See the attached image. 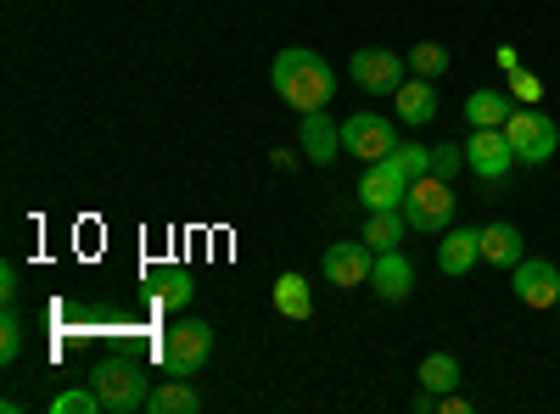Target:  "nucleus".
Here are the masks:
<instances>
[{"label":"nucleus","instance_id":"f257e3e1","mask_svg":"<svg viewBox=\"0 0 560 414\" xmlns=\"http://www.w3.org/2000/svg\"><path fill=\"white\" fill-rule=\"evenodd\" d=\"M269 79H275V96L287 107H298V113H325L331 96H337L331 62H325L319 51H303V45H287V51L275 57Z\"/></svg>","mask_w":560,"mask_h":414},{"label":"nucleus","instance_id":"f03ea898","mask_svg":"<svg viewBox=\"0 0 560 414\" xmlns=\"http://www.w3.org/2000/svg\"><path fill=\"white\" fill-rule=\"evenodd\" d=\"M208 358H213V326L208 319H179V326H168L163 336V370L168 376H202L208 370Z\"/></svg>","mask_w":560,"mask_h":414},{"label":"nucleus","instance_id":"7ed1b4c3","mask_svg":"<svg viewBox=\"0 0 560 414\" xmlns=\"http://www.w3.org/2000/svg\"><path fill=\"white\" fill-rule=\"evenodd\" d=\"M90 387L102 392V409L107 414H135V409H147L152 387H147V370H140L135 358H107L96 376H90Z\"/></svg>","mask_w":560,"mask_h":414},{"label":"nucleus","instance_id":"20e7f679","mask_svg":"<svg viewBox=\"0 0 560 414\" xmlns=\"http://www.w3.org/2000/svg\"><path fill=\"white\" fill-rule=\"evenodd\" d=\"M504 134H510V146H516V163H527V168H544L560 152V129L538 107H516L504 118Z\"/></svg>","mask_w":560,"mask_h":414},{"label":"nucleus","instance_id":"39448f33","mask_svg":"<svg viewBox=\"0 0 560 414\" xmlns=\"http://www.w3.org/2000/svg\"><path fill=\"white\" fill-rule=\"evenodd\" d=\"M404 218H409V229H420V236H443V229L454 224V191H448V179H438V174L415 179L409 197H404Z\"/></svg>","mask_w":560,"mask_h":414},{"label":"nucleus","instance_id":"423d86ee","mask_svg":"<svg viewBox=\"0 0 560 414\" xmlns=\"http://www.w3.org/2000/svg\"><path fill=\"white\" fill-rule=\"evenodd\" d=\"M404 73H409V62L393 57V51H382V45H364V51L348 57V79L364 90V96H398Z\"/></svg>","mask_w":560,"mask_h":414},{"label":"nucleus","instance_id":"0eeeda50","mask_svg":"<svg viewBox=\"0 0 560 414\" xmlns=\"http://www.w3.org/2000/svg\"><path fill=\"white\" fill-rule=\"evenodd\" d=\"M393 123L382 118V113H353L348 123H342V152L348 157H359V163H382V157H393Z\"/></svg>","mask_w":560,"mask_h":414},{"label":"nucleus","instance_id":"6e6552de","mask_svg":"<svg viewBox=\"0 0 560 414\" xmlns=\"http://www.w3.org/2000/svg\"><path fill=\"white\" fill-rule=\"evenodd\" d=\"M465 168H471L477 179H504L510 168H516V146H510L504 129H471V141H465Z\"/></svg>","mask_w":560,"mask_h":414},{"label":"nucleus","instance_id":"1a4fd4ad","mask_svg":"<svg viewBox=\"0 0 560 414\" xmlns=\"http://www.w3.org/2000/svg\"><path fill=\"white\" fill-rule=\"evenodd\" d=\"M510 292L527 308H560V269L549 258H522L510 269Z\"/></svg>","mask_w":560,"mask_h":414},{"label":"nucleus","instance_id":"9d476101","mask_svg":"<svg viewBox=\"0 0 560 414\" xmlns=\"http://www.w3.org/2000/svg\"><path fill=\"white\" fill-rule=\"evenodd\" d=\"M404 197H409V174H404L393 157L364 163V179H359V202H364V213H376V208H404Z\"/></svg>","mask_w":560,"mask_h":414},{"label":"nucleus","instance_id":"9b49d317","mask_svg":"<svg viewBox=\"0 0 560 414\" xmlns=\"http://www.w3.org/2000/svg\"><path fill=\"white\" fill-rule=\"evenodd\" d=\"M319 269H325V281H331V286L353 292V286L370 281V269H376V252H370L364 241H337V247H325Z\"/></svg>","mask_w":560,"mask_h":414},{"label":"nucleus","instance_id":"f8f14e48","mask_svg":"<svg viewBox=\"0 0 560 414\" xmlns=\"http://www.w3.org/2000/svg\"><path fill=\"white\" fill-rule=\"evenodd\" d=\"M482 258V229H443L438 236V269L448 274V281H459V274H471Z\"/></svg>","mask_w":560,"mask_h":414},{"label":"nucleus","instance_id":"ddd939ff","mask_svg":"<svg viewBox=\"0 0 560 414\" xmlns=\"http://www.w3.org/2000/svg\"><path fill=\"white\" fill-rule=\"evenodd\" d=\"M370 286H376L382 303H404L415 292V263L393 247V252H376V269H370Z\"/></svg>","mask_w":560,"mask_h":414},{"label":"nucleus","instance_id":"4468645a","mask_svg":"<svg viewBox=\"0 0 560 414\" xmlns=\"http://www.w3.org/2000/svg\"><path fill=\"white\" fill-rule=\"evenodd\" d=\"M527 258V236L510 218H493L482 224V263H499V269H516Z\"/></svg>","mask_w":560,"mask_h":414},{"label":"nucleus","instance_id":"2eb2a0df","mask_svg":"<svg viewBox=\"0 0 560 414\" xmlns=\"http://www.w3.org/2000/svg\"><path fill=\"white\" fill-rule=\"evenodd\" d=\"M342 152V123H331V113H303V157L308 163H337Z\"/></svg>","mask_w":560,"mask_h":414},{"label":"nucleus","instance_id":"dca6fc26","mask_svg":"<svg viewBox=\"0 0 560 414\" xmlns=\"http://www.w3.org/2000/svg\"><path fill=\"white\" fill-rule=\"evenodd\" d=\"M393 107H398L404 123H432V118H438V84H432V79H404L398 96H393Z\"/></svg>","mask_w":560,"mask_h":414},{"label":"nucleus","instance_id":"f3484780","mask_svg":"<svg viewBox=\"0 0 560 414\" xmlns=\"http://www.w3.org/2000/svg\"><path fill=\"white\" fill-rule=\"evenodd\" d=\"M404 229H409L404 208H376V213L364 218V229H359V241H364L370 252H393V247L404 241Z\"/></svg>","mask_w":560,"mask_h":414},{"label":"nucleus","instance_id":"a211bd4d","mask_svg":"<svg viewBox=\"0 0 560 414\" xmlns=\"http://www.w3.org/2000/svg\"><path fill=\"white\" fill-rule=\"evenodd\" d=\"M510 113H516V96H504V90H471V96H465L471 129H504Z\"/></svg>","mask_w":560,"mask_h":414},{"label":"nucleus","instance_id":"6ab92c4d","mask_svg":"<svg viewBox=\"0 0 560 414\" xmlns=\"http://www.w3.org/2000/svg\"><path fill=\"white\" fill-rule=\"evenodd\" d=\"M275 308L287 314V319H308V314H314V292H308V281H303L298 269H287V274L275 281Z\"/></svg>","mask_w":560,"mask_h":414},{"label":"nucleus","instance_id":"aec40b11","mask_svg":"<svg viewBox=\"0 0 560 414\" xmlns=\"http://www.w3.org/2000/svg\"><path fill=\"white\" fill-rule=\"evenodd\" d=\"M147 409H152V414H197L202 398H197V387H185V376H179V381H163V387L147 398Z\"/></svg>","mask_w":560,"mask_h":414},{"label":"nucleus","instance_id":"412c9836","mask_svg":"<svg viewBox=\"0 0 560 414\" xmlns=\"http://www.w3.org/2000/svg\"><path fill=\"white\" fill-rule=\"evenodd\" d=\"M420 387H432V392H454V387H459V358H454V353H432V358H420Z\"/></svg>","mask_w":560,"mask_h":414},{"label":"nucleus","instance_id":"4be33fe9","mask_svg":"<svg viewBox=\"0 0 560 414\" xmlns=\"http://www.w3.org/2000/svg\"><path fill=\"white\" fill-rule=\"evenodd\" d=\"M404 62H409L415 79H443V73H448V51H443V45H432V39H420Z\"/></svg>","mask_w":560,"mask_h":414},{"label":"nucleus","instance_id":"5701e85b","mask_svg":"<svg viewBox=\"0 0 560 414\" xmlns=\"http://www.w3.org/2000/svg\"><path fill=\"white\" fill-rule=\"evenodd\" d=\"M393 163L409 174V186H415V179H427V174H432V146H420V141H398V146H393Z\"/></svg>","mask_w":560,"mask_h":414},{"label":"nucleus","instance_id":"b1692460","mask_svg":"<svg viewBox=\"0 0 560 414\" xmlns=\"http://www.w3.org/2000/svg\"><path fill=\"white\" fill-rule=\"evenodd\" d=\"M152 297L168 303V308H185V303H191V274H185V269H163L158 286H152Z\"/></svg>","mask_w":560,"mask_h":414},{"label":"nucleus","instance_id":"393cba45","mask_svg":"<svg viewBox=\"0 0 560 414\" xmlns=\"http://www.w3.org/2000/svg\"><path fill=\"white\" fill-rule=\"evenodd\" d=\"M51 414H107V409H102V392L96 387H73V392H57L51 398Z\"/></svg>","mask_w":560,"mask_h":414},{"label":"nucleus","instance_id":"a878e982","mask_svg":"<svg viewBox=\"0 0 560 414\" xmlns=\"http://www.w3.org/2000/svg\"><path fill=\"white\" fill-rule=\"evenodd\" d=\"M18 353H23V319L7 303V314H0V364H18Z\"/></svg>","mask_w":560,"mask_h":414},{"label":"nucleus","instance_id":"bb28decb","mask_svg":"<svg viewBox=\"0 0 560 414\" xmlns=\"http://www.w3.org/2000/svg\"><path fill=\"white\" fill-rule=\"evenodd\" d=\"M510 96H516V107H533L544 96V79L527 73V68H510Z\"/></svg>","mask_w":560,"mask_h":414},{"label":"nucleus","instance_id":"cd10ccee","mask_svg":"<svg viewBox=\"0 0 560 414\" xmlns=\"http://www.w3.org/2000/svg\"><path fill=\"white\" fill-rule=\"evenodd\" d=\"M465 168V146H432V174L438 179H454Z\"/></svg>","mask_w":560,"mask_h":414},{"label":"nucleus","instance_id":"c85d7f7f","mask_svg":"<svg viewBox=\"0 0 560 414\" xmlns=\"http://www.w3.org/2000/svg\"><path fill=\"white\" fill-rule=\"evenodd\" d=\"M0 281H7V286H0V292H7V303H12V297H18V269L7 263V269H0Z\"/></svg>","mask_w":560,"mask_h":414},{"label":"nucleus","instance_id":"c756f323","mask_svg":"<svg viewBox=\"0 0 560 414\" xmlns=\"http://www.w3.org/2000/svg\"><path fill=\"white\" fill-rule=\"evenodd\" d=\"M443 414H465V398L459 392H443Z\"/></svg>","mask_w":560,"mask_h":414}]
</instances>
